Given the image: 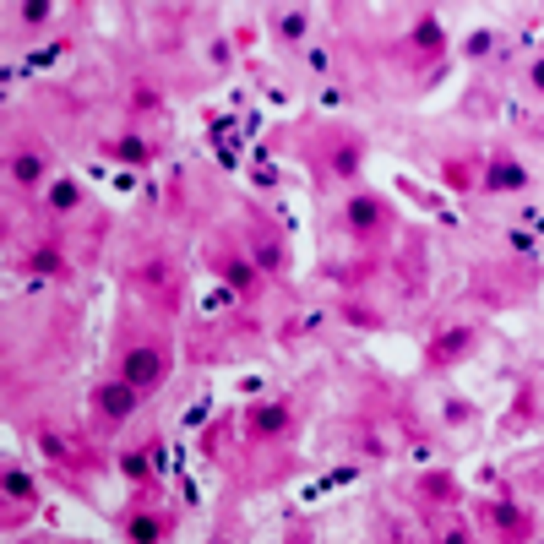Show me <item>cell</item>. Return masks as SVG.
<instances>
[{
  "mask_svg": "<svg viewBox=\"0 0 544 544\" xmlns=\"http://www.w3.org/2000/svg\"><path fill=\"white\" fill-rule=\"evenodd\" d=\"M163 381V359H158L153 348H137V354H126V387H137V392H147Z\"/></svg>",
  "mask_w": 544,
  "mask_h": 544,
  "instance_id": "6da1fadb",
  "label": "cell"
},
{
  "mask_svg": "<svg viewBox=\"0 0 544 544\" xmlns=\"http://www.w3.org/2000/svg\"><path fill=\"white\" fill-rule=\"evenodd\" d=\"M104 414H115V419H126L131 414V403H137V387H104Z\"/></svg>",
  "mask_w": 544,
  "mask_h": 544,
  "instance_id": "7a4b0ae2",
  "label": "cell"
},
{
  "mask_svg": "<svg viewBox=\"0 0 544 544\" xmlns=\"http://www.w3.org/2000/svg\"><path fill=\"white\" fill-rule=\"evenodd\" d=\"M283 425H289V414H283L278 403H261V408H256V430H283Z\"/></svg>",
  "mask_w": 544,
  "mask_h": 544,
  "instance_id": "3957f363",
  "label": "cell"
},
{
  "mask_svg": "<svg viewBox=\"0 0 544 544\" xmlns=\"http://www.w3.org/2000/svg\"><path fill=\"white\" fill-rule=\"evenodd\" d=\"M490 185H495V191H501V185H506V191H517V185H523V169H517V163H495Z\"/></svg>",
  "mask_w": 544,
  "mask_h": 544,
  "instance_id": "277c9868",
  "label": "cell"
},
{
  "mask_svg": "<svg viewBox=\"0 0 544 544\" xmlns=\"http://www.w3.org/2000/svg\"><path fill=\"white\" fill-rule=\"evenodd\" d=\"M131 539L137 544H158V523L153 517H137V523H131Z\"/></svg>",
  "mask_w": 544,
  "mask_h": 544,
  "instance_id": "5b68a950",
  "label": "cell"
},
{
  "mask_svg": "<svg viewBox=\"0 0 544 544\" xmlns=\"http://www.w3.org/2000/svg\"><path fill=\"white\" fill-rule=\"evenodd\" d=\"M49 202H55V207H77V185H71V180H60V185L49 191Z\"/></svg>",
  "mask_w": 544,
  "mask_h": 544,
  "instance_id": "8992f818",
  "label": "cell"
},
{
  "mask_svg": "<svg viewBox=\"0 0 544 544\" xmlns=\"http://www.w3.org/2000/svg\"><path fill=\"white\" fill-rule=\"evenodd\" d=\"M115 158H120V163H142V158H147V147H142V142H120V147H115Z\"/></svg>",
  "mask_w": 544,
  "mask_h": 544,
  "instance_id": "52a82bcc",
  "label": "cell"
},
{
  "mask_svg": "<svg viewBox=\"0 0 544 544\" xmlns=\"http://www.w3.org/2000/svg\"><path fill=\"white\" fill-rule=\"evenodd\" d=\"M348 218H354L359 229H365V224H376V202H354V207H348Z\"/></svg>",
  "mask_w": 544,
  "mask_h": 544,
  "instance_id": "ba28073f",
  "label": "cell"
},
{
  "mask_svg": "<svg viewBox=\"0 0 544 544\" xmlns=\"http://www.w3.org/2000/svg\"><path fill=\"white\" fill-rule=\"evenodd\" d=\"M5 490H11V495H22V501H27V495H33V479H27V473H5Z\"/></svg>",
  "mask_w": 544,
  "mask_h": 544,
  "instance_id": "9c48e42d",
  "label": "cell"
},
{
  "mask_svg": "<svg viewBox=\"0 0 544 544\" xmlns=\"http://www.w3.org/2000/svg\"><path fill=\"white\" fill-rule=\"evenodd\" d=\"M283 33H289V38H300V33H305V16H300V11H289V16H283Z\"/></svg>",
  "mask_w": 544,
  "mask_h": 544,
  "instance_id": "30bf717a",
  "label": "cell"
},
{
  "mask_svg": "<svg viewBox=\"0 0 544 544\" xmlns=\"http://www.w3.org/2000/svg\"><path fill=\"white\" fill-rule=\"evenodd\" d=\"M419 44H430V49H436V44H441V27H436V22H419Z\"/></svg>",
  "mask_w": 544,
  "mask_h": 544,
  "instance_id": "8fae6325",
  "label": "cell"
},
{
  "mask_svg": "<svg viewBox=\"0 0 544 544\" xmlns=\"http://www.w3.org/2000/svg\"><path fill=\"white\" fill-rule=\"evenodd\" d=\"M16 180H38V158H16Z\"/></svg>",
  "mask_w": 544,
  "mask_h": 544,
  "instance_id": "7c38bea8",
  "label": "cell"
},
{
  "mask_svg": "<svg viewBox=\"0 0 544 544\" xmlns=\"http://www.w3.org/2000/svg\"><path fill=\"white\" fill-rule=\"evenodd\" d=\"M229 283H234V289H250V267H239V261H234V267H229Z\"/></svg>",
  "mask_w": 544,
  "mask_h": 544,
  "instance_id": "4fadbf2b",
  "label": "cell"
},
{
  "mask_svg": "<svg viewBox=\"0 0 544 544\" xmlns=\"http://www.w3.org/2000/svg\"><path fill=\"white\" fill-rule=\"evenodd\" d=\"M126 473H131V479H142V473H147V458H142V452H131V458H126Z\"/></svg>",
  "mask_w": 544,
  "mask_h": 544,
  "instance_id": "5bb4252c",
  "label": "cell"
}]
</instances>
